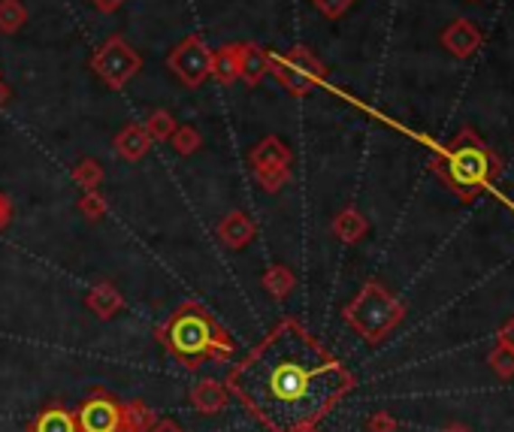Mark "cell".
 <instances>
[{
  "instance_id": "cell-1",
  "label": "cell",
  "mask_w": 514,
  "mask_h": 432,
  "mask_svg": "<svg viewBox=\"0 0 514 432\" xmlns=\"http://www.w3.org/2000/svg\"><path fill=\"white\" fill-rule=\"evenodd\" d=\"M336 375L333 360H324L321 348L309 342L297 326H282L260 345L248 366L237 372L239 393L257 405L260 414L273 420H306L336 391L330 378Z\"/></svg>"
},
{
  "instance_id": "cell-2",
  "label": "cell",
  "mask_w": 514,
  "mask_h": 432,
  "mask_svg": "<svg viewBox=\"0 0 514 432\" xmlns=\"http://www.w3.org/2000/svg\"><path fill=\"white\" fill-rule=\"evenodd\" d=\"M433 170L439 172L463 200H472L487 181L502 170V161L472 127H463V131L457 133V140L451 142L448 152L435 154Z\"/></svg>"
},
{
  "instance_id": "cell-3",
  "label": "cell",
  "mask_w": 514,
  "mask_h": 432,
  "mask_svg": "<svg viewBox=\"0 0 514 432\" xmlns=\"http://www.w3.org/2000/svg\"><path fill=\"white\" fill-rule=\"evenodd\" d=\"M403 317V306L381 288V284H366L351 306H348V321L357 326L366 339L376 342L378 335H385Z\"/></svg>"
},
{
  "instance_id": "cell-4",
  "label": "cell",
  "mask_w": 514,
  "mask_h": 432,
  "mask_svg": "<svg viewBox=\"0 0 514 432\" xmlns=\"http://www.w3.org/2000/svg\"><path fill=\"white\" fill-rule=\"evenodd\" d=\"M224 342V333L209 321V317L194 308H185L176 321L170 326V345L179 357L185 360H197V357H206L209 351H218Z\"/></svg>"
},
{
  "instance_id": "cell-5",
  "label": "cell",
  "mask_w": 514,
  "mask_h": 432,
  "mask_svg": "<svg viewBox=\"0 0 514 432\" xmlns=\"http://www.w3.org/2000/svg\"><path fill=\"white\" fill-rule=\"evenodd\" d=\"M269 73L285 85L294 97H306L312 88H318L327 76V67L321 64L318 55H312V49L306 46H294L285 55H273Z\"/></svg>"
},
{
  "instance_id": "cell-6",
  "label": "cell",
  "mask_w": 514,
  "mask_h": 432,
  "mask_svg": "<svg viewBox=\"0 0 514 432\" xmlns=\"http://www.w3.org/2000/svg\"><path fill=\"white\" fill-rule=\"evenodd\" d=\"M139 67H143V58H139V51L130 46L125 37H109L91 58V70L98 73L100 82L112 91L125 88L139 73Z\"/></svg>"
},
{
  "instance_id": "cell-7",
  "label": "cell",
  "mask_w": 514,
  "mask_h": 432,
  "mask_svg": "<svg viewBox=\"0 0 514 432\" xmlns=\"http://www.w3.org/2000/svg\"><path fill=\"white\" fill-rule=\"evenodd\" d=\"M167 67L185 88H200L212 76V49L200 37H185L170 51Z\"/></svg>"
},
{
  "instance_id": "cell-8",
  "label": "cell",
  "mask_w": 514,
  "mask_h": 432,
  "mask_svg": "<svg viewBox=\"0 0 514 432\" xmlns=\"http://www.w3.org/2000/svg\"><path fill=\"white\" fill-rule=\"evenodd\" d=\"M121 427V409L109 396H94L82 405L79 411V429L82 432H118Z\"/></svg>"
},
{
  "instance_id": "cell-9",
  "label": "cell",
  "mask_w": 514,
  "mask_h": 432,
  "mask_svg": "<svg viewBox=\"0 0 514 432\" xmlns=\"http://www.w3.org/2000/svg\"><path fill=\"white\" fill-rule=\"evenodd\" d=\"M442 49L454 58H472L478 49H481V31H478L475 22L469 19H454L442 31Z\"/></svg>"
},
{
  "instance_id": "cell-10",
  "label": "cell",
  "mask_w": 514,
  "mask_h": 432,
  "mask_svg": "<svg viewBox=\"0 0 514 432\" xmlns=\"http://www.w3.org/2000/svg\"><path fill=\"white\" fill-rule=\"evenodd\" d=\"M269 64H273V55L266 49H260L257 42L239 46V82H246L248 88H255V85L266 79Z\"/></svg>"
},
{
  "instance_id": "cell-11",
  "label": "cell",
  "mask_w": 514,
  "mask_h": 432,
  "mask_svg": "<svg viewBox=\"0 0 514 432\" xmlns=\"http://www.w3.org/2000/svg\"><path fill=\"white\" fill-rule=\"evenodd\" d=\"M248 161H251V167H255V172L291 167V149H287L278 136H266V140H260L255 149H251Z\"/></svg>"
},
{
  "instance_id": "cell-12",
  "label": "cell",
  "mask_w": 514,
  "mask_h": 432,
  "mask_svg": "<svg viewBox=\"0 0 514 432\" xmlns=\"http://www.w3.org/2000/svg\"><path fill=\"white\" fill-rule=\"evenodd\" d=\"M255 221L248 218L246 212H230L228 218L218 224V239L224 242L228 248H246L251 239H255Z\"/></svg>"
},
{
  "instance_id": "cell-13",
  "label": "cell",
  "mask_w": 514,
  "mask_h": 432,
  "mask_svg": "<svg viewBox=\"0 0 514 432\" xmlns=\"http://www.w3.org/2000/svg\"><path fill=\"white\" fill-rule=\"evenodd\" d=\"M149 149H152V136L145 133L143 124H130L116 136V154H118V158L130 161V163L143 161L145 154H149Z\"/></svg>"
},
{
  "instance_id": "cell-14",
  "label": "cell",
  "mask_w": 514,
  "mask_h": 432,
  "mask_svg": "<svg viewBox=\"0 0 514 432\" xmlns=\"http://www.w3.org/2000/svg\"><path fill=\"white\" fill-rule=\"evenodd\" d=\"M212 79H218L221 85L239 82V46L237 42L212 51Z\"/></svg>"
},
{
  "instance_id": "cell-15",
  "label": "cell",
  "mask_w": 514,
  "mask_h": 432,
  "mask_svg": "<svg viewBox=\"0 0 514 432\" xmlns=\"http://www.w3.org/2000/svg\"><path fill=\"white\" fill-rule=\"evenodd\" d=\"M191 402L197 405V411H203V414H218V411L224 409V402H228V393H224V387H221V384L203 381V384H197L194 391H191Z\"/></svg>"
},
{
  "instance_id": "cell-16",
  "label": "cell",
  "mask_w": 514,
  "mask_h": 432,
  "mask_svg": "<svg viewBox=\"0 0 514 432\" xmlns=\"http://www.w3.org/2000/svg\"><path fill=\"white\" fill-rule=\"evenodd\" d=\"M121 306H125V299H121V293L112 288V284H98V288L89 293V308L98 317H112Z\"/></svg>"
},
{
  "instance_id": "cell-17",
  "label": "cell",
  "mask_w": 514,
  "mask_h": 432,
  "mask_svg": "<svg viewBox=\"0 0 514 432\" xmlns=\"http://www.w3.org/2000/svg\"><path fill=\"white\" fill-rule=\"evenodd\" d=\"M28 22V6L22 0H0V33L4 37H13L19 33Z\"/></svg>"
},
{
  "instance_id": "cell-18",
  "label": "cell",
  "mask_w": 514,
  "mask_h": 432,
  "mask_svg": "<svg viewBox=\"0 0 514 432\" xmlns=\"http://www.w3.org/2000/svg\"><path fill=\"white\" fill-rule=\"evenodd\" d=\"M333 233L342 242H357L366 233V218L357 209H345V212H339L336 215V221H333Z\"/></svg>"
},
{
  "instance_id": "cell-19",
  "label": "cell",
  "mask_w": 514,
  "mask_h": 432,
  "mask_svg": "<svg viewBox=\"0 0 514 432\" xmlns=\"http://www.w3.org/2000/svg\"><path fill=\"white\" fill-rule=\"evenodd\" d=\"M154 423L152 411L143 402H130L127 409H121V427L118 432H149Z\"/></svg>"
},
{
  "instance_id": "cell-20",
  "label": "cell",
  "mask_w": 514,
  "mask_h": 432,
  "mask_svg": "<svg viewBox=\"0 0 514 432\" xmlns=\"http://www.w3.org/2000/svg\"><path fill=\"white\" fill-rule=\"evenodd\" d=\"M145 133L152 136V142H167L170 136H173V131H176V118H173V112H167V109H154L149 118H145Z\"/></svg>"
},
{
  "instance_id": "cell-21",
  "label": "cell",
  "mask_w": 514,
  "mask_h": 432,
  "mask_svg": "<svg viewBox=\"0 0 514 432\" xmlns=\"http://www.w3.org/2000/svg\"><path fill=\"white\" fill-rule=\"evenodd\" d=\"M294 272L287 270V266H269V272L264 275V288L273 293L276 299H285L287 293L294 290Z\"/></svg>"
},
{
  "instance_id": "cell-22",
  "label": "cell",
  "mask_w": 514,
  "mask_h": 432,
  "mask_svg": "<svg viewBox=\"0 0 514 432\" xmlns=\"http://www.w3.org/2000/svg\"><path fill=\"white\" fill-rule=\"evenodd\" d=\"M33 432H76V420L70 418L67 411L49 409L40 414L37 423H33Z\"/></svg>"
},
{
  "instance_id": "cell-23",
  "label": "cell",
  "mask_w": 514,
  "mask_h": 432,
  "mask_svg": "<svg viewBox=\"0 0 514 432\" xmlns=\"http://www.w3.org/2000/svg\"><path fill=\"white\" fill-rule=\"evenodd\" d=\"M73 181L79 188H85V191H98L100 181H103V167H100L98 161L85 158V161H79L73 167Z\"/></svg>"
},
{
  "instance_id": "cell-24",
  "label": "cell",
  "mask_w": 514,
  "mask_h": 432,
  "mask_svg": "<svg viewBox=\"0 0 514 432\" xmlns=\"http://www.w3.org/2000/svg\"><path fill=\"white\" fill-rule=\"evenodd\" d=\"M167 142H173V149H176L179 154H194L200 145H203V136H200L197 127L191 124H179L176 131H173V136Z\"/></svg>"
},
{
  "instance_id": "cell-25",
  "label": "cell",
  "mask_w": 514,
  "mask_h": 432,
  "mask_svg": "<svg viewBox=\"0 0 514 432\" xmlns=\"http://www.w3.org/2000/svg\"><path fill=\"white\" fill-rule=\"evenodd\" d=\"M79 212H82V218L100 221L103 215H107V200H103L98 191H85V197L79 200Z\"/></svg>"
},
{
  "instance_id": "cell-26",
  "label": "cell",
  "mask_w": 514,
  "mask_h": 432,
  "mask_svg": "<svg viewBox=\"0 0 514 432\" xmlns=\"http://www.w3.org/2000/svg\"><path fill=\"white\" fill-rule=\"evenodd\" d=\"M312 6H315V10L324 15V19L336 22V19H342L348 10H351L354 0H312Z\"/></svg>"
},
{
  "instance_id": "cell-27",
  "label": "cell",
  "mask_w": 514,
  "mask_h": 432,
  "mask_svg": "<svg viewBox=\"0 0 514 432\" xmlns=\"http://www.w3.org/2000/svg\"><path fill=\"white\" fill-rule=\"evenodd\" d=\"M91 4H94V10H100V13L112 15V13H118L121 6L127 4V0H91Z\"/></svg>"
},
{
  "instance_id": "cell-28",
  "label": "cell",
  "mask_w": 514,
  "mask_h": 432,
  "mask_svg": "<svg viewBox=\"0 0 514 432\" xmlns=\"http://www.w3.org/2000/svg\"><path fill=\"white\" fill-rule=\"evenodd\" d=\"M10 218H13V206H10V200H6L4 194H0V230L10 224Z\"/></svg>"
},
{
  "instance_id": "cell-29",
  "label": "cell",
  "mask_w": 514,
  "mask_h": 432,
  "mask_svg": "<svg viewBox=\"0 0 514 432\" xmlns=\"http://www.w3.org/2000/svg\"><path fill=\"white\" fill-rule=\"evenodd\" d=\"M502 339L509 342V345H514V321H511V324H509V326H505V330H502Z\"/></svg>"
},
{
  "instance_id": "cell-30",
  "label": "cell",
  "mask_w": 514,
  "mask_h": 432,
  "mask_svg": "<svg viewBox=\"0 0 514 432\" xmlns=\"http://www.w3.org/2000/svg\"><path fill=\"white\" fill-rule=\"evenodd\" d=\"M6 100H10V88H6V85L0 82V109L6 106Z\"/></svg>"
},
{
  "instance_id": "cell-31",
  "label": "cell",
  "mask_w": 514,
  "mask_h": 432,
  "mask_svg": "<svg viewBox=\"0 0 514 432\" xmlns=\"http://www.w3.org/2000/svg\"><path fill=\"white\" fill-rule=\"evenodd\" d=\"M152 432H182V429L173 427V423H158V427H154Z\"/></svg>"
},
{
  "instance_id": "cell-32",
  "label": "cell",
  "mask_w": 514,
  "mask_h": 432,
  "mask_svg": "<svg viewBox=\"0 0 514 432\" xmlns=\"http://www.w3.org/2000/svg\"><path fill=\"white\" fill-rule=\"evenodd\" d=\"M472 4H475V0H472Z\"/></svg>"
}]
</instances>
